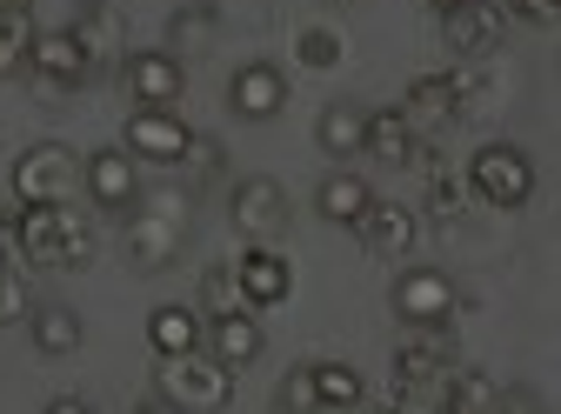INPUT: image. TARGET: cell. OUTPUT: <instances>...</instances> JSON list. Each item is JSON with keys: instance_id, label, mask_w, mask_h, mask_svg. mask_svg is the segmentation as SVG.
Returning <instances> with one entry per match:
<instances>
[{"instance_id": "40", "label": "cell", "mask_w": 561, "mask_h": 414, "mask_svg": "<svg viewBox=\"0 0 561 414\" xmlns=\"http://www.w3.org/2000/svg\"><path fill=\"white\" fill-rule=\"evenodd\" d=\"M428 8H435V14H455V8H468V0H428Z\"/></svg>"}, {"instance_id": "28", "label": "cell", "mask_w": 561, "mask_h": 414, "mask_svg": "<svg viewBox=\"0 0 561 414\" xmlns=\"http://www.w3.org/2000/svg\"><path fill=\"white\" fill-rule=\"evenodd\" d=\"M221 34V14H215V0H201V8H181L174 21H168V47H174V60L181 54H201L207 41Z\"/></svg>"}, {"instance_id": "39", "label": "cell", "mask_w": 561, "mask_h": 414, "mask_svg": "<svg viewBox=\"0 0 561 414\" xmlns=\"http://www.w3.org/2000/svg\"><path fill=\"white\" fill-rule=\"evenodd\" d=\"M34 8V0H0V14H27Z\"/></svg>"}, {"instance_id": "34", "label": "cell", "mask_w": 561, "mask_h": 414, "mask_svg": "<svg viewBox=\"0 0 561 414\" xmlns=\"http://www.w3.org/2000/svg\"><path fill=\"white\" fill-rule=\"evenodd\" d=\"M187 161H201V174L215 181V174L228 168V148H221V141H201V134H194V154H187Z\"/></svg>"}, {"instance_id": "9", "label": "cell", "mask_w": 561, "mask_h": 414, "mask_svg": "<svg viewBox=\"0 0 561 414\" xmlns=\"http://www.w3.org/2000/svg\"><path fill=\"white\" fill-rule=\"evenodd\" d=\"M81 187H88L94 207H107V215H134V207H140V161L127 148H94Z\"/></svg>"}, {"instance_id": "31", "label": "cell", "mask_w": 561, "mask_h": 414, "mask_svg": "<svg viewBox=\"0 0 561 414\" xmlns=\"http://www.w3.org/2000/svg\"><path fill=\"white\" fill-rule=\"evenodd\" d=\"M274 407H280V414H328V407H321V388H314V361L280 375V388H274Z\"/></svg>"}, {"instance_id": "4", "label": "cell", "mask_w": 561, "mask_h": 414, "mask_svg": "<svg viewBox=\"0 0 561 414\" xmlns=\"http://www.w3.org/2000/svg\"><path fill=\"white\" fill-rule=\"evenodd\" d=\"M295 207H288V187H280L274 174H241L228 187V228L248 241V248H274L280 234H288Z\"/></svg>"}, {"instance_id": "41", "label": "cell", "mask_w": 561, "mask_h": 414, "mask_svg": "<svg viewBox=\"0 0 561 414\" xmlns=\"http://www.w3.org/2000/svg\"><path fill=\"white\" fill-rule=\"evenodd\" d=\"M381 414H401V407H381Z\"/></svg>"}, {"instance_id": "25", "label": "cell", "mask_w": 561, "mask_h": 414, "mask_svg": "<svg viewBox=\"0 0 561 414\" xmlns=\"http://www.w3.org/2000/svg\"><path fill=\"white\" fill-rule=\"evenodd\" d=\"M502 394H508V388L488 375V368H461V375L448 381V394H442V414H495Z\"/></svg>"}, {"instance_id": "19", "label": "cell", "mask_w": 561, "mask_h": 414, "mask_svg": "<svg viewBox=\"0 0 561 414\" xmlns=\"http://www.w3.org/2000/svg\"><path fill=\"white\" fill-rule=\"evenodd\" d=\"M314 141H321V154H334V161L368 154V114H362L355 101H328L321 120H314Z\"/></svg>"}, {"instance_id": "37", "label": "cell", "mask_w": 561, "mask_h": 414, "mask_svg": "<svg viewBox=\"0 0 561 414\" xmlns=\"http://www.w3.org/2000/svg\"><path fill=\"white\" fill-rule=\"evenodd\" d=\"M41 414H94V407H88V401H81V394H54V401H47V407H41Z\"/></svg>"}, {"instance_id": "42", "label": "cell", "mask_w": 561, "mask_h": 414, "mask_svg": "<svg viewBox=\"0 0 561 414\" xmlns=\"http://www.w3.org/2000/svg\"><path fill=\"white\" fill-rule=\"evenodd\" d=\"M334 8H347V0H334Z\"/></svg>"}, {"instance_id": "29", "label": "cell", "mask_w": 561, "mask_h": 414, "mask_svg": "<svg viewBox=\"0 0 561 414\" xmlns=\"http://www.w3.org/2000/svg\"><path fill=\"white\" fill-rule=\"evenodd\" d=\"M314 388H321V407L328 414H347V407H362V375L347 368V361H314Z\"/></svg>"}, {"instance_id": "11", "label": "cell", "mask_w": 561, "mask_h": 414, "mask_svg": "<svg viewBox=\"0 0 561 414\" xmlns=\"http://www.w3.org/2000/svg\"><path fill=\"white\" fill-rule=\"evenodd\" d=\"M67 34H75L94 60V74L114 60H127V14L114 8V0H75V21H67Z\"/></svg>"}, {"instance_id": "5", "label": "cell", "mask_w": 561, "mask_h": 414, "mask_svg": "<svg viewBox=\"0 0 561 414\" xmlns=\"http://www.w3.org/2000/svg\"><path fill=\"white\" fill-rule=\"evenodd\" d=\"M154 388H161V401H174L181 414H221L228 401H234V368H221L215 355H168L161 368H154Z\"/></svg>"}, {"instance_id": "24", "label": "cell", "mask_w": 561, "mask_h": 414, "mask_svg": "<svg viewBox=\"0 0 561 414\" xmlns=\"http://www.w3.org/2000/svg\"><path fill=\"white\" fill-rule=\"evenodd\" d=\"M368 154H375L381 168L414 161V120H408L401 107H375V114H368Z\"/></svg>"}, {"instance_id": "16", "label": "cell", "mask_w": 561, "mask_h": 414, "mask_svg": "<svg viewBox=\"0 0 561 414\" xmlns=\"http://www.w3.org/2000/svg\"><path fill=\"white\" fill-rule=\"evenodd\" d=\"M234 274H241V295H248V308L261 314V308H280L295 295V267L280 261L274 248H248L241 261H234Z\"/></svg>"}, {"instance_id": "36", "label": "cell", "mask_w": 561, "mask_h": 414, "mask_svg": "<svg viewBox=\"0 0 561 414\" xmlns=\"http://www.w3.org/2000/svg\"><path fill=\"white\" fill-rule=\"evenodd\" d=\"M495 414H541V401H535V394H522V388H515V394H502V407H495Z\"/></svg>"}, {"instance_id": "3", "label": "cell", "mask_w": 561, "mask_h": 414, "mask_svg": "<svg viewBox=\"0 0 561 414\" xmlns=\"http://www.w3.org/2000/svg\"><path fill=\"white\" fill-rule=\"evenodd\" d=\"M14 200L21 207H67L81 194V181H88V161L67 148V141H34L21 161H14Z\"/></svg>"}, {"instance_id": "30", "label": "cell", "mask_w": 561, "mask_h": 414, "mask_svg": "<svg viewBox=\"0 0 561 414\" xmlns=\"http://www.w3.org/2000/svg\"><path fill=\"white\" fill-rule=\"evenodd\" d=\"M34 54V21L27 14H0V81H14Z\"/></svg>"}, {"instance_id": "7", "label": "cell", "mask_w": 561, "mask_h": 414, "mask_svg": "<svg viewBox=\"0 0 561 414\" xmlns=\"http://www.w3.org/2000/svg\"><path fill=\"white\" fill-rule=\"evenodd\" d=\"M121 148L134 161H154V168H174L194 154V127L174 114V107H134L127 127H121Z\"/></svg>"}, {"instance_id": "21", "label": "cell", "mask_w": 561, "mask_h": 414, "mask_svg": "<svg viewBox=\"0 0 561 414\" xmlns=\"http://www.w3.org/2000/svg\"><path fill=\"white\" fill-rule=\"evenodd\" d=\"M201 341H207V321H201L194 308L168 301V308L148 314V348H154L161 361H168V355H201Z\"/></svg>"}, {"instance_id": "14", "label": "cell", "mask_w": 561, "mask_h": 414, "mask_svg": "<svg viewBox=\"0 0 561 414\" xmlns=\"http://www.w3.org/2000/svg\"><path fill=\"white\" fill-rule=\"evenodd\" d=\"M228 107H234L241 120H274L280 107H288V74H280L274 60H248V67H234Z\"/></svg>"}, {"instance_id": "26", "label": "cell", "mask_w": 561, "mask_h": 414, "mask_svg": "<svg viewBox=\"0 0 561 414\" xmlns=\"http://www.w3.org/2000/svg\"><path fill=\"white\" fill-rule=\"evenodd\" d=\"M468 174L461 168H448V161H428V194H421V207H428V215L448 228V221H461L468 215Z\"/></svg>"}, {"instance_id": "20", "label": "cell", "mask_w": 561, "mask_h": 414, "mask_svg": "<svg viewBox=\"0 0 561 414\" xmlns=\"http://www.w3.org/2000/svg\"><path fill=\"white\" fill-rule=\"evenodd\" d=\"M401 114L414 120V134H421V127H448V120L461 114V88H455V74H421V81H408Z\"/></svg>"}, {"instance_id": "32", "label": "cell", "mask_w": 561, "mask_h": 414, "mask_svg": "<svg viewBox=\"0 0 561 414\" xmlns=\"http://www.w3.org/2000/svg\"><path fill=\"white\" fill-rule=\"evenodd\" d=\"M295 54H301V67H341V34L334 27H301Z\"/></svg>"}, {"instance_id": "17", "label": "cell", "mask_w": 561, "mask_h": 414, "mask_svg": "<svg viewBox=\"0 0 561 414\" xmlns=\"http://www.w3.org/2000/svg\"><path fill=\"white\" fill-rule=\"evenodd\" d=\"M355 234L368 241V254H381V261H401V254L414 248L421 221H414V207H408V200H375L368 215H362V228H355Z\"/></svg>"}, {"instance_id": "22", "label": "cell", "mask_w": 561, "mask_h": 414, "mask_svg": "<svg viewBox=\"0 0 561 414\" xmlns=\"http://www.w3.org/2000/svg\"><path fill=\"white\" fill-rule=\"evenodd\" d=\"M207 348H215L221 368L261 361V321H254V314H221V321H207Z\"/></svg>"}, {"instance_id": "8", "label": "cell", "mask_w": 561, "mask_h": 414, "mask_svg": "<svg viewBox=\"0 0 561 414\" xmlns=\"http://www.w3.org/2000/svg\"><path fill=\"white\" fill-rule=\"evenodd\" d=\"M388 308L408 327H448V314L461 308V295H455V281H448L442 267H401L394 288H388Z\"/></svg>"}, {"instance_id": "35", "label": "cell", "mask_w": 561, "mask_h": 414, "mask_svg": "<svg viewBox=\"0 0 561 414\" xmlns=\"http://www.w3.org/2000/svg\"><path fill=\"white\" fill-rule=\"evenodd\" d=\"M0 274H21V241H14V221H0Z\"/></svg>"}, {"instance_id": "18", "label": "cell", "mask_w": 561, "mask_h": 414, "mask_svg": "<svg viewBox=\"0 0 561 414\" xmlns=\"http://www.w3.org/2000/svg\"><path fill=\"white\" fill-rule=\"evenodd\" d=\"M314 207H321V221H334V228H362V215L375 207V187H368L355 168H334V174L314 187Z\"/></svg>"}, {"instance_id": "2", "label": "cell", "mask_w": 561, "mask_h": 414, "mask_svg": "<svg viewBox=\"0 0 561 414\" xmlns=\"http://www.w3.org/2000/svg\"><path fill=\"white\" fill-rule=\"evenodd\" d=\"M181 241H187V194L181 187H161L154 200H140L134 215H127V228H121V248H127V261L134 267H174L181 261Z\"/></svg>"}, {"instance_id": "23", "label": "cell", "mask_w": 561, "mask_h": 414, "mask_svg": "<svg viewBox=\"0 0 561 414\" xmlns=\"http://www.w3.org/2000/svg\"><path fill=\"white\" fill-rule=\"evenodd\" d=\"M27 334H34V348H41V355H75L88 327H81V314L67 308V301H47V308L27 314Z\"/></svg>"}, {"instance_id": "43", "label": "cell", "mask_w": 561, "mask_h": 414, "mask_svg": "<svg viewBox=\"0 0 561 414\" xmlns=\"http://www.w3.org/2000/svg\"><path fill=\"white\" fill-rule=\"evenodd\" d=\"M347 414H362V407H347Z\"/></svg>"}, {"instance_id": "38", "label": "cell", "mask_w": 561, "mask_h": 414, "mask_svg": "<svg viewBox=\"0 0 561 414\" xmlns=\"http://www.w3.org/2000/svg\"><path fill=\"white\" fill-rule=\"evenodd\" d=\"M134 414H181L174 401H134Z\"/></svg>"}, {"instance_id": "12", "label": "cell", "mask_w": 561, "mask_h": 414, "mask_svg": "<svg viewBox=\"0 0 561 414\" xmlns=\"http://www.w3.org/2000/svg\"><path fill=\"white\" fill-rule=\"evenodd\" d=\"M121 88L134 107H174L181 101V60L161 54V47H140L121 60Z\"/></svg>"}, {"instance_id": "6", "label": "cell", "mask_w": 561, "mask_h": 414, "mask_svg": "<svg viewBox=\"0 0 561 414\" xmlns=\"http://www.w3.org/2000/svg\"><path fill=\"white\" fill-rule=\"evenodd\" d=\"M468 187H474L488 207H528V194H535V161H528V148H515V141H488V148H474Z\"/></svg>"}, {"instance_id": "13", "label": "cell", "mask_w": 561, "mask_h": 414, "mask_svg": "<svg viewBox=\"0 0 561 414\" xmlns=\"http://www.w3.org/2000/svg\"><path fill=\"white\" fill-rule=\"evenodd\" d=\"M27 67L47 81V88H60V94H75V88H88L94 81V60H88V47L67 34V27H54V34H34V54H27Z\"/></svg>"}, {"instance_id": "27", "label": "cell", "mask_w": 561, "mask_h": 414, "mask_svg": "<svg viewBox=\"0 0 561 414\" xmlns=\"http://www.w3.org/2000/svg\"><path fill=\"white\" fill-rule=\"evenodd\" d=\"M201 314H207V321H221V314H254L248 295H241L234 261H221V267H207V274H201Z\"/></svg>"}, {"instance_id": "10", "label": "cell", "mask_w": 561, "mask_h": 414, "mask_svg": "<svg viewBox=\"0 0 561 414\" xmlns=\"http://www.w3.org/2000/svg\"><path fill=\"white\" fill-rule=\"evenodd\" d=\"M502 34H508V14L495 8V0H468V8L442 14V47L461 54V60H488L502 47Z\"/></svg>"}, {"instance_id": "33", "label": "cell", "mask_w": 561, "mask_h": 414, "mask_svg": "<svg viewBox=\"0 0 561 414\" xmlns=\"http://www.w3.org/2000/svg\"><path fill=\"white\" fill-rule=\"evenodd\" d=\"M502 14H522L528 27H561V0H502Z\"/></svg>"}, {"instance_id": "1", "label": "cell", "mask_w": 561, "mask_h": 414, "mask_svg": "<svg viewBox=\"0 0 561 414\" xmlns=\"http://www.w3.org/2000/svg\"><path fill=\"white\" fill-rule=\"evenodd\" d=\"M14 241H21V261L34 267H88L94 261V228L81 207H21L14 215Z\"/></svg>"}, {"instance_id": "15", "label": "cell", "mask_w": 561, "mask_h": 414, "mask_svg": "<svg viewBox=\"0 0 561 414\" xmlns=\"http://www.w3.org/2000/svg\"><path fill=\"white\" fill-rule=\"evenodd\" d=\"M448 361H455L448 327H408L401 348H394V381H401V388H428Z\"/></svg>"}]
</instances>
